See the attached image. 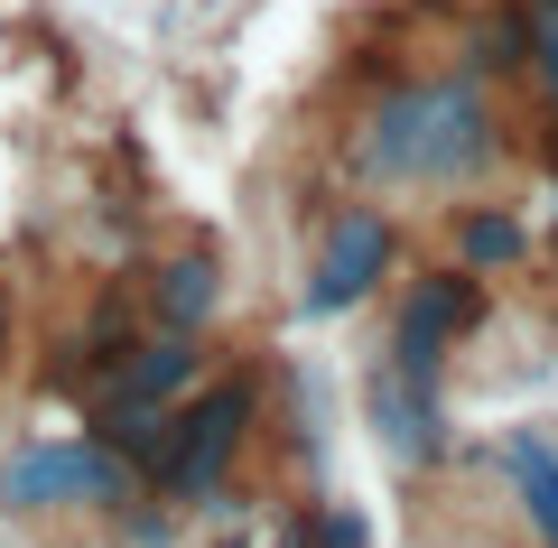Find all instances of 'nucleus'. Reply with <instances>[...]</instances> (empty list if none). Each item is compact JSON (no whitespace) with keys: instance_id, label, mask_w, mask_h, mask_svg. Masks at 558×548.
Returning a JSON list of instances; mask_svg holds the SVG:
<instances>
[{"instance_id":"1","label":"nucleus","mask_w":558,"mask_h":548,"mask_svg":"<svg viewBox=\"0 0 558 548\" xmlns=\"http://www.w3.org/2000/svg\"><path fill=\"white\" fill-rule=\"evenodd\" d=\"M502 112L484 75H400L344 131V168L363 186H484L502 168Z\"/></svg>"},{"instance_id":"2","label":"nucleus","mask_w":558,"mask_h":548,"mask_svg":"<svg viewBox=\"0 0 558 548\" xmlns=\"http://www.w3.org/2000/svg\"><path fill=\"white\" fill-rule=\"evenodd\" d=\"M252 418H260V381L252 373L205 381V391L178 410V437H168L149 492H159V502H196V511H233L223 502V474H233V455L252 447Z\"/></svg>"},{"instance_id":"3","label":"nucleus","mask_w":558,"mask_h":548,"mask_svg":"<svg viewBox=\"0 0 558 548\" xmlns=\"http://www.w3.org/2000/svg\"><path fill=\"white\" fill-rule=\"evenodd\" d=\"M140 492V474L121 465L102 437H57V447H20L0 474L10 511H121Z\"/></svg>"},{"instance_id":"4","label":"nucleus","mask_w":558,"mask_h":548,"mask_svg":"<svg viewBox=\"0 0 558 548\" xmlns=\"http://www.w3.org/2000/svg\"><path fill=\"white\" fill-rule=\"evenodd\" d=\"M494 316V297H484V270H418L410 289H400V307H391V363L410 381H438L447 373V353L465 344V334Z\"/></svg>"},{"instance_id":"5","label":"nucleus","mask_w":558,"mask_h":548,"mask_svg":"<svg viewBox=\"0 0 558 548\" xmlns=\"http://www.w3.org/2000/svg\"><path fill=\"white\" fill-rule=\"evenodd\" d=\"M391 260H400V223L381 215V205H336V215H326V252H317V270H307V316L363 307V297L391 279Z\"/></svg>"},{"instance_id":"6","label":"nucleus","mask_w":558,"mask_h":548,"mask_svg":"<svg viewBox=\"0 0 558 548\" xmlns=\"http://www.w3.org/2000/svg\"><path fill=\"white\" fill-rule=\"evenodd\" d=\"M363 410H373L381 455L410 465V474H418V465H447V447H457V437H447V410H438V381H410L391 353L363 373Z\"/></svg>"},{"instance_id":"7","label":"nucleus","mask_w":558,"mask_h":548,"mask_svg":"<svg viewBox=\"0 0 558 548\" xmlns=\"http://www.w3.org/2000/svg\"><path fill=\"white\" fill-rule=\"evenodd\" d=\"M196 373H205L196 334L149 326V334H131V344H121V363L94 381V400H186V391H196Z\"/></svg>"},{"instance_id":"8","label":"nucleus","mask_w":558,"mask_h":548,"mask_svg":"<svg viewBox=\"0 0 558 548\" xmlns=\"http://www.w3.org/2000/svg\"><path fill=\"white\" fill-rule=\"evenodd\" d=\"M223 307V260L205 252V242H186V252H168L159 270H149V326H178V334H205V316Z\"/></svg>"},{"instance_id":"9","label":"nucleus","mask_w":558,"mask_h":548,"mask_svg":"<svg viewBox=\"0 0 558 548\" xmlns=\"http://www.w3.org/2000/svg\"><path fill=\"white\" fill-rule=\"evenodd\" d=\"M494 465L512 474V502H521V521H531V539L558 548V447H549V437H531V428H512L494 447Z\"/></svg>"},{"instance_id":"10","label":"nucleus","mask_w":558,"mask_h":548,"mask_svg":"<svg viewBox=\"0 0 558 548\" xmlns=\"http://www.w3.org/2000/svg\"><path fill=\"white\" fill-rule=\"evenodd\" d=\"M447 242H457L465 270H512V260H531V233H521L512 215H494V205H465V215L447 223Z\"/></svg>"},{"instance_id":"11","label":"nucleus","mask_w":558,"mask_h":548,"mask_svg":"<svg viewBox=\"0 0 558 548\" xmlns=\"http://www.w3.org/2000/svg\"><path fill=\"white\" fill-rule=\"evenodd\" d=\"M521 20H531V84H539V121H549V158H558V0H521Z\"/></svg>"},{"instance_id":"12","label":"nucleus","mask_w":558,"mask_h":548,"mask_svg":"<svg viewBox=\"0 0 558 548\" xmlns=\"http://www.w3.org/2000/svg\"><path fill=\"white\" fill-rule=\"evenodd\" d=\"M307 548H373V529H363V511H344V502H326L317 521H307Z\"/></svg>"},{"instance_id":"13","label":"nucleus","mask_w":558,"mask_h":548,"mask_svg":"<svg viewBox=\"0 0 558 548\" xmlns=\"http://www.w3.org/2000/svg\"><path fill=\"white\" fill-rule=\"evenodd\" d=\"M0 363H10V289H0Z\"/></svg>"},{"instance_id":"14","label":"nucleus","mask_w":558,"mask_h":548,"mask_svg":"<svg viewBox=\"0 0 558 548\" xmlns=\"http://www.w3.org/2000/svg\"><path fill=\"white\" fill-rule=\"evenodd\" d=\"M270 548H307V529H279V539H270Z\"/></svg>"},{"instance_id":"15","label":"nucleus","mask_w":558,"mask_h":548,"mask_svg":"<svg viewBox=\"0 0 558 548\" xmlns=\"http://www.w3.org/2000/svg\"><path fill=\"white\" fill-rule=\"evenodd\" d=\"M215 548H252V539H242V529H233V539H215Z\"/></svg>"}]
</instances>
